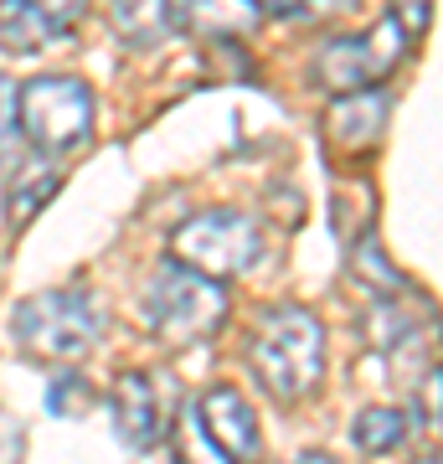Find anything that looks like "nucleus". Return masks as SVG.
Listing matches in <instances>:
<instances>
[{"label": "nucleus", "mask_w": 443, "mask_h": 464, "mask_svg": "<svg viewBox=\"0 0 443 464\" xmlns=\"http://www.w3.org/2000/svg\"><path fill=\"white\" fill-rule=\"evenodd\" d=\"M247 362L268 387V398L299 402L325 377V325L304 304H274L263 310L247 335Z\"/></svg>", "instance_id": "f257e3e1"}, {"label": "nucleus", "mask_w": 443, "mask_h": 464, "mask_svg": "<svg viewBox=\"0 0 443 464\" xmlns=\"http://www.w3.org/2000/svg\"><path fill=\"white\" fill-rule=\"evenodd\" d=\"M109 315L88 289H42L16 310V341L36 362H78L103 341Z\"/></svg>", "instance_id": "f03ea898"}, {"label": "nucleus", "mask_w": 443, "mask_h": 464, "mask_svg": "<svg viewBox=\"0 0 443 464\" xmlns=\"http://www.w3.org/2000/svg\"><path fill=\"white\" fill-rule=\"evenodd\" d=\"M145 315L170 351H191L222 331V320H227V289L186 264H160L145 289Z\"/></svg>", "instance_id": "7ed1b4c3"}, {"label": "nucleus", "mask_w": 443, "mask_h": 464, "mask_svg": "<svg viewBox=\"0 0 443 464\" xmlns=\"http://www.w3.org/2000/svg\"><path fill=\"white\" fill-rule=\"evenodd\" d=\"M99 119L93 88L67 72H42L26 88H16V130L36 155H67V150L88 145Z\"/></svg>", "instance_id": "20e7f679"}, {"label": "nucleus", "mask_w": 443, "mask_h": 464, "mask_svg": "<svg viewBox=\"0 0 443 464\" xmlns=\"http://www.w3.org/2000/svg\"><path fill=\"white\" fill-rule=\"evenodd\" d=\"M170 253H176V264L227 284L263 258V232L247 212H227V207L222 212H197L170 232Z\"/></svg>", "instance_id": "39448f33"}, {"label": "nucleus", "mask_w": 443, "mask_h": 464, "mask_svg": "<svg viewBox=\"0 0 443 464\" xmlns=\"http://www.w3.org/2000/svg\"><path fill=\"white\" fill-rule=\"evenodd\" d=\"M408 57V36L392 21H377L361 36H335L314 57V83L325 93H351V88H377L397 63Z\"/></svg>", "instance_id": "423d86ee"}, {"label": "nucleus", "mask_w": 443, "mask_h": 464, "mask_svg": "<svg viewBox=\"0 0 443 464\" xmlns=\"http://www.w3.org/2000/svg\"><path fill=\"white\" fill-rule=\"evenodd\" d=\"M387 119H392V93L387 88H351V93H335L320 119V134H325L330 155H371L387 134Z\"/></svg>", "instance_id": "0eeeda50"}, {"label": "nucleus", "mask_w": 443, "mask_h": 464, "mask_svg": "<svg viewBox=\"0 0 443 464\" xmlns=\"http://www.w3.org/2000/svg\"><path fill=\"white\" fill-rule=\"evenodd\" d=\"M82 16H88V0H0V47L32 57L72 36Z\"/></svg>", "instance_id": "6e6552de"}, {"label": "nucleus", "mask_w": 443, "mask_h": 464, "mask_svg": "<svg viewBox=\"0 0 443 464\" xmlns=\"http://www.w3.org/2000/svg\"><path fill=\"white\" fill-rule=\"evenodd\" d=\"M197 423L207 429L217 449H222V459L227 464H253L263 454V439H258V418L247 408L243 392H232V387H212V392H201V402L191 408Z\"/></svg>", "instance_id": "1a4fd4ad"}, {"label": "nucleus", "mask_w": 443, "mask_h": 464, "mask_svg": "<svg viewBox=\"0 0 443 464\" xmlns=\"http://www.w3.org/2000/svg\"><path fill=\"white\" fill-rule=\"evenodd\" d=\"M109 402H114L119 444H130L134 454H149L165 439V408H160V392H155L149 372H119Z\"/></svg>", "instance_id": "9d476101"}, {"label": "nucleus", "mask_w": 443, "mask_h": 464, "mask_svg": "<svg viewBox=\"0 0 443 464\" xmlns=\"http://www.w3.org/2000/svg\"><path fill=\"white\" fill-rule=\"evenodd\" d=\"M165 11L197 42H237L258 26V0H165Z\"/></svg>", "instance_id": "9b49d317"}, {"label": "nucleus", "mask_w": 443, "mask_h": 464, "mask_svg": "<svg viewBox=\"0 0 443 464\" xmlns=\"http://www.w3.org/2000/svg\"><path fill=\"white\" fill-rule=\"evenodd\" d=\"M109 26L124 47H160L170 36L165 0H109Z\"/></svg>", "instance_id": "f8f14e48"}, {"label": "nucleus", "mask_w": 443, "mask_h": 464, "mask_svg": "<svg viewBox=\"0 0 443 464\" xmlns=\"http://www.w3.org/2000/svg\"><path fill=\"white\" fill-rule=\"evenodd\" d=\"M57 191H63V176H57V166L21 170L16 181H11V191H5V222H11V227H26V222H36V212H42V207L57 197Z\"/></svg>", "instance_id": "ddd939ff"}, {"label": "nucleus", "mask_w": 443, "mask_h": 464, "mask_svg": "<svg viewBox=\"0 0 443 464\" xmlns=\"http://www.w3.org/2000/svg\"><path fill=\"white\" fill-rule=\"evenodd\" d=\"M408 413H397V408H366L361 418H356V429H351V439H356V449L361 454H392V449L408 444Z\"/></svg>", "instance_id": "4468645a"}, {"label": "nucleus", "mask_w": 443, "mask_h": 464, "mask_svg": "<svg viewBox=\"0 0 443 464\" xmlns=\"http://www.w3.org/2000/svg\"><path fill=\"white\" fill-rule=\"evenodd\" d=\"M412 331H418V315H408L397 299H381L366 310V346L371 351H402L412 346Z\"/></svg>", "instance_id": "2eb2a0df"}, {"label": "nucleus", "mask_w": 443, "mask_h": 464, "mask_svg": "<svg viewBox=\"0 0 443 464\" xmlns=\"http://www.w3.org/2000/svg\"><path fill=\"white\" fill-rule=\"evenodd\" d=\"M335 237L341 243H356L361 232H371V217H377V191L366 181H341V191H335Z\"/></svg>", "instance_id": "dca6fc26"}, {"label": "nucleus", "mask_w": 443, "mask_h": 464, "mask_svg": "<svg viewBox=\"0 0 443 464\" xmlns=\"http://www.w3.org/2000/svg\"><path fill=\"white\" fill-rule=\"evenodd\" d=\"M351 274H356L361 284H371L377 295H381V289H387V295H402V289H408V279H402V274L392 268L387 248H381L371 232H361V237L351 243Z\"/></svg>", "instance_id": "f3484780"}, {"label": "nucleus", "mask_w": 443, "mask_h": 464, "mask_svg": "<svg viewBox=\"0 0 443 464\" xmlns=\"http://www.w3.org/2000/svg\"><path fill=\"white\" fill-rule=\"evenodd\" d=\"M93 402H99V392H93V387H88L78 372H67V377H57V382L47 387V413H52V418H82Z\"/></svg>", "instance_id": "a211bd4d"}, {"label": "nucleus", "mask_w": 443, "mask_h": 464, "mask_svg": "<svg viewBox=\"0 0 443 464\" xmlns=\"http://www.w3.org/2000/svg\"><path fill=\"white\" fill-rule=\"evenodd\" d=\"M16 140H21V130H16V83L0 72V176L16 170Z\"/></svg>", "instance_id": "6ab92c4d"}, {"label": "nucleus", "mask_w": 443, "mask_h": 464, "mask_svg": "<svg viewBox=\"0 0 443 464\" xmlns=\"http://www.w3.org/2000/svg\"><path fill=\"white\" fill-rule=\"evenodd\" d=\"M176 459L181 464H227L222 459V449L207 439V429L197 423V413H191V423L181 429V439H176Z\"/></svg>", "instance_id": "aec40b11"}, {"label": "nucleus", "mask_w": 443, "mask_h": 464, "mask_svg": "<svg viewBox=\"0 0 443 464\" xmlns=\"http://www.w3.org/2000/svg\"><path fill=\"white\" fill-rule=\"evenodd\" d=\"M387 21L408 36V47H412V42L428 36V26H433V0H392V16Z\"/></svg>", "instance_id": "412c9836"}, {"label": "nucleus", "mask_w": 443, "mask_h": 464, "mask_svg": "<svg viewBox=\"0 0 443 464\" xmlns=\"http://www.w3.org/2000/svg\"><path fill=\"white\" fill-rule=\"evenodd\" d=\"M21 454H26V433L11 413H0V464H21Z\"/></svg>", "instance_id": "4be33fe9"}, {"label": "nucleus", "mask_w": 443, "mask_h": 464, "mask_svg": "<svg viewBox=\"0 0 443 464\" xmlns=\"http://www.w3.org/2000/svg\"><path fill=\"white\" fill-rule=\"evenodd\" d=\"M299 11H314V21H320V16H341V11H356V0H304Z\"/></svg>", "instance_id": "5701e85b"}, {"label": "nucleus", "mask_w": 443, "mask_h": 464, "mask_svg": "<svg viewBox=\"0 0 443 464\" xmlns=\"http://www.w3.org/2000/svg\"><path fill=\"white\" fill-rule=\"evenodd\" d=\"M304 0H258V11H274V16H299Z\"/></svg>", "instance_id": "b1692460"}, {"label": "nucleus", "mask_w": 443, "mask_h": 464, "mask_svg": "<svg viewBox=\"0 0 443 464\" xmlns=\"http://www.w3.org/2000/svg\"><path fill=\"white\" fill-rule=\"evenodd\" d=\"M294 464H335V459H330V454H320V449H310V454H299Z\"/></svg>", "instance_id": "393cba45"}, {"label": "nucleus", "mask_w": 443, "mask_h": 464, "mask_svg": "<svg viewBox=\"0 0 443 464\" xmlns=\"http://www.w3.org/2000/svg\"><path fill=\"white\" fill-rule=\"evenodd\" d=\"M423 464H438V459H433V454H428V459H423Z\"/></svg>", "instance_id": "a878e982"}]
</instances>
